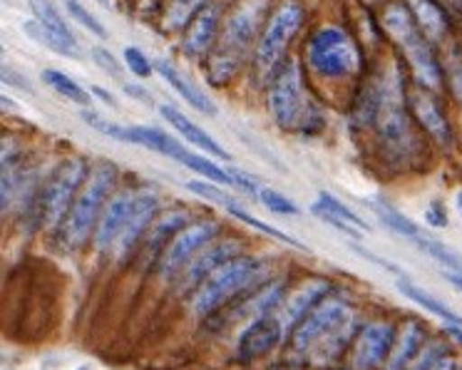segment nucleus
Instances as JSON below:
<instances>
[{
    "instance_id": "1",
    "label": "nucleus",
    "mask_w": 462,
    "mask_h": 370,
    "mask_svg": "<svg viewBox=\"0 0 462 370\" xmlns=\"http://www.w3.org/2000/svg\"><path fill=\"white\" fill-rule=\"evenodd\" d=\"M356 328V313L343 299L323 296L291 330L293 353L311 365H331L348 348Z\"/></svg>"
},
{
    "instance_id": "2",
    "label": "nucleus",
    "mask_w": 462,
    "mask_h": 370,
    "mask_svg": "<svg viewBox=\"0 0 462 370\" xmlns=\"http://www.w3.org/2000/svg\"><path fill=\"white\" fill-rule=\"evenodd\" d=\"M263 13H266L263 0H246L226 18V25L214 42L209 55L207 75L211 78V82H217V85L229 82L236 72L242 70Z\"/></svg>"
},
{
    "instance_id": "3",
    "label": "nucleus",
    "mask_w": 462,
    "mask_h": 370,
    "mask_svg": "<svg viewBox=\"0 0 462 370\" xmlns=\"http://www.w3.org/2000/svg\"><path fill=\"white\" fill-rule=\"evenodd\" d=\"M117 181V170L110 162H97L88 174V180L82 184L78 199L72 201L68 217L60 224V241L65 249H80L90 241V234H95L97 224H100L102 211H105V201L110 197Z\"/></svg>"
},
{
    "instance_id": "4",
    "label": "nucleus",
    "mask_w": 462,
    "mask_h": 370,
    "mask_svg": "<svg viewBox=\"0 0 462 370\" xmlns=\"http://www.w3.org/2000/svg\"><path fill=\"white\" fill-rule=\"evenodd\" d=\"M383 25H385V31H388V35H391L393 41L398 42V48L405 52L415 82L430 92L440 90V62L435 60L430 41L420 32L418 23L412 18L411 8H408V5H401V3L391 5V8L385 11V15H383Z\"/></svg>"
},
{
    "instance_id": "5",
    "label": "nucleus",
    "mask_w": 462,
    "mask_h": 370,
    "mask_svg": "<svg viewBox=\"0 0 462 370\" xmlns=\"http://www.w3.org/2000/svg\"><path fill=\"white\" fill-rule=\"evenodd\" d=\"M263 271H266L263 261L254 259V256H236V259L226 261L194 291L191 310L201 319L217 313L236 296H242L244 291H252L263 276Z\"/></svg>"
},
{
    "instance_id": "6",
    "label": "nucleus",
    "mask_w": 462,
    "mask_h": 370,
    "mask_svg": "<svg viewBox=\"0 0 462 370\" xmlns=\"http://www.w3.org/2000/svg\"><path fill=\"white\" fill-rule=\"evenodd\" d=\"M303 25V11L299 3L286 0L276 11L269 15L266 28H263L262 38L256 42V55H254V65H256V75L259 80H273L276 72L282 70L283 55L286 48L291 45L296 32Z\"/></svg>"
},
{
    "instance_id": "7",
    "label": "nucleus",
    "mask_w": 462,
    "mask_h": 370,
    "mask_svg": "<svg viewBox=\"0 0 462 370\" xmlns=\"http://www.w3.org/2000/svg\"><path fill=\"white\" fill-rule=\"evenodd\" d=\"M269 105H272L273 120L282 130L306 132L311 122H319L311 97H306V90H303L301 70L293 60L283 62L282 70L276 72V78L272 80Z\"/></svg>"
},
{
    "instance_id": "8",
    "label": "nucleus",
    "mask_w": 462,
    "mask_h": 370,
    "mask_svg": "<svg viewBox=\"0 0 462 370\" xmlns=\"http://www.w3.org/2000/svg\"><path fill=\"white\" fill-rule=\"evenodd\" d=\"M306 60L316 75L326 80H338L361 68V52L348 32L336 25H326L311 35L306 45Z\"/></svg>"
},
{
    "instance_id": "9",
    "label": "nucleus",
    "mask_w": 462,
    "mask_h": 370,
    "mask_svg": "<svg viewBox=\"0 0 462 370\" xmlns=\"http://www.w3.org/2000/svg\"><path fill=\"white\" fill-rule=\"evenodd\" d=\"M88 174H90V170L80 157L65 160L58 170L52 171L41 194V221L48 229H55L65 221L72 201L78 199L82 184L88 180Z\"/></svg>"
},
{
    "instance_id": "10",
    "label": "nucleus",
    "mask_w": 462,
    "mask_h": 370,
    "mask_svg": "<svg viewBox=\"0 0 462 370\" xmlns=\"http://www.w3.org/2000/svg\"><path fill=\"white\" fill-rule=\"evenodd\" d=\"M217 234H219V227L214 221H194L189 227H184L170 241V246L162 251L160 261H157V276L164 281L180 276L181 271L189 266V261L209 246V241Z\"/></svg>"
},
{
    "instance_id": "11",
    "label": "nucleus",
    "mask_w": 462,
    "mask_h": 370,
    "mask_svg": "<svg viewBox=\"0 0 462 370\" xmlns=\"http://www.w3.org/2000/svg\"><path fill=\"white\" fill-rule=\"evenodd\" d=\"M371 207H373V211L381 217L383 224H385L388 229H393L395 234H401L402 239L411 241L412 246H418L422 254H428L430 259H435L438 264H442L445 269L462 271V256L457 254V251H452L450 246H445L442 241H438L435 236H430V234H425V231H422L420 227L415 224V221L408 219V217H405V214H401V211L395 209V207L385 204V201H373Z\"/></svg>"
},
{
    "instance_id": "12",
    "label": "nucleus",
    "mask_w": 462,
    "mask_h": 370,
    "mask_svg": "<svg viewBox=\"0 0 462 370\" xmlns=\"http://www.w3.org/2000/svg\"><path fill=\"white\" fill-rule=\"evenodd\" d=\"M31 11L35 21L25 25V31L32 32L42 45H48L52 52H58L62 58H72V60L80 58L78 38L72 35L70 25L55 8L52 0H31Z\"/></svg>"
},
{
    "instance_id": "13",
    "label": "nucleus",
    "mask_w": 462,
    "mask_h": 370,
    "mask_svg": "<svg viewBox=\"0 0 462 370\" xmlns=\"http://www.w3.org/2000/svg\"><path fill=\"white\" fill-rule=\"evenodd\" d=\"M393 343H395V328L391 323H368L363 326L361 333L356 336L351 353L353 370H373L381 365L383 360L391 356Z\"/></svg>"
},
{
    "instance_id": "14",
    "label": "nucleus",
    "mask_w": 462,
    "mask_h": 370,
    "mask_svg": "<svg viewBox=\"0 0 462 370\" xmlns=\"http://www.w3.org/2000/svg\"><path fill=\"white\" fill-rule=\"evenodd\" d=\"M405 102H408V107H411L412 117L420 122L422 130L428 132L438 144L448 147L452 142V130L450 125H448V117H445L442 107L438 105V100L432 97V92L425 90V88H420V85L415 82V85H411V88L405 90Z\"/></svg>"
},
{
    "instance_id": "15",
    "label": "nucleus",
    "mask_w": 462,
    "mask_h": 370,
    "mask_svg": "<svg viewBox=\"0 0 462 370\" xmlns=\"http://www.w3.org/2000/svg\"><path fill=\"white\" fill-rule=\"evenodd\" d=\"M239 251H242V246H239L236 241H219V244H214L209 249H204L199 256H194V259L189 261L187 269L181 271L180 291L187 293L189 289H199L201 283L209 279L214 271L221 269L226 261L236 259Z\"/></svg>"
},
{
    "instance_id": "16",
    "label": "nucleus",
    "mask_w": 462,
    "mask_h": 370,
    "mask_svg": "<svg viewBox=\"0 0 462 370\" xmlns=\"http://www.w3.org/2000/svg\"><path fill=\"white\" fill-rule=\"evenodd\" d=\"M283 326L282 320L276 316H262V319H254L246 330L242 333V338L236 343V356L242 360H254L262 358L266 353H272L279 343H282Z\"/></svg>"
},
{
    "instance_id": "17",
    "label": "nucleus",
    "mask_w": 462,
    "mask_h": 370,
    "mask_svg": "<svg viewBox=\"0 0 462 370\" xmlns=\"http://www.w3.org/2000/svg\"><path fill=\"white\" fill-rule=\"evenodd\" d=\"M134 194H137V191H125V194H117V197L105 207V211H102V217H100V224H97V229H95V234H92L95 249L110 251L117 246L122 231H125L127 221H130Z\"/></svg>"
},
{
    "instance_id": "18",
    "label": "nucleus",
    "mask_w": 462,
    "mask_h": 370,
    "mask_svg": "<svg viewBox=\"0 0 462 370\" xmlns=\"http://www.w3.org/2000/svg\"><path fill=\"white\" fill-rule=\"evenodd\" d=\"M328 291H331V286H328L326 281H306V283H301L299 289L291 291V293L282 301V306H279V310H276L273 316L282 320L283 330H293L296 328V323H299V320H301L323 296H328Z\"/></svg>"
},
{
    "instance_id": "19",
    "label": "nucleus",
    "mask_w": 462,
    "mask_h": 370,
    "mask_svg": "<svg viewBox=\"0 0 462 370\" xmlns=\"http://www.w3.org/2000/svg\"><path fill=\"white\" fill-rule=\"evenodd\" d=\"M157 209H160V197H157V194H152V191H137V194H134L130 221H127V227H125V231H122L117 246H115V251H117V256H120V259L127 256V251H130L132 246L140 241L142 234L154 224Z\"/></svg>"
},
{
    "instance_id": "20",
    "label": "nucleus",
    "mask_w": 462,
    "mask_h": 370,
    "mask_svg": "<svg viewBox=\"0 0 462 370\" xmlns=\"http://www.w3.org/2000/svg\"><path fill=\"white\" fill-rule=\"evenodd\" d=\"M217 28H219V8L217 5H204L191 23L187 25V35H184V52L191 58H201L214 48V38H217Z\"/></svg>"
},
{
    "instance_id": "21",
    "label": "nucleus",
    "mask_w": 462,
    "mask_h": 370,
    "mask_svg": "<svg viewBox=\"0 0 462 370\" xmlns=\"http://www.w3.org/2000/svg\"><path fill=\"white\" fill-rule=\"evenodd\" d=\"M160 112H162V117L170 122L171 127L180 132L184 140H189V144L199 147L201 152H207V154H209V157H214V160H229V154H226V150L221 147L219 142L214 140L211 134H207V132L201 130L199 125H194L191 120H187V117H184V115L177 110V107L162 105Z\"/></svg>"
},
{
    "instance_id": "22",
    "label": "nucleus",
    "mask_w": 462,
    "mask_h": 370,
    "mask_svg": "<svg viewBox=\"0 0 462 370\" xmlns=\"http://www.w3.org/2000/svg\"><path fill=\"white\" fill-rule=\"evenodd\" d=\"M154 70L160 72L162 78L170 82L171 88L180 92L181 97L189 102L194 110L201 112V115H207V117H217V105H214V102H211L209 97H207V95L194 85V82L187 80V78H184L174 65H170L167 60H157L154 62Z\"/></svg>"
},
{
    "instance_id": "23",
    "label": "nucleus",
    "mask_w": 462,
    "mask_h": 370,
    "mask_svg": "<svg viewBox=\"0 0 462 370\" xmlns=\"http://www.w3.org/2000/svg\"><path fill=\"white\" fill-rule=\"evenodd\" d=\"M408 8H411L412 18H415L418 28L428 41H445V35L450 31V23H448V15L442 13V8L435 0H408Z\"/></svg>"
},
{
    "instance_id": "24",
    "label": "nucleus",
    "mask_w": 462,
    "mask_h": 370,
    "mask_svg": "<svg viewBox=\"0 0 462 370\" xmlns=\"http://www.w3.org/2000/svg\"><path fill=\"white\" fill-rule=\"evenodd\" d=\"M189 219L187 211H171L167 217H162L150 227V236H147V244H144V259H157L160 261L162 251L170 246V239H174L184 224Z\"/></svg>"
},
{
    "instance_id": "25",
    "label": "nucleus",
    "mask_w": 462,
    "mask_h": 370,
    "mask_svg": "<svg viewBox=\"0 0 462 370\" xmlns=\"http://www.w3.org/2000/svg\"><path fill=\"white\" fill-rule=\"evenodd\" d=\"M422 338H425V330L418 323H408L402 328L401 338H395V343H393L391 356H388V370L408 368V363H412L415 356H418V350H420Z\"/></svg>"
},
{
    "instance_id": "26",
    "label": "nucleus",
    "mask_w": 462,
    "mask_h": 370,
    "mask_svg": "<svg viewBox=\"0 0 462 370\" xmlns=\"http://www.w3.org/2000/svg\"><path fill=\"white\" fill-rule=\"evenodd\" d=\"M395 286H398V291H401L405 299H411L412 303L422 306V309L428 310V313H432V316H438V319H442L445 323H450V326H462V319L455 313V310L448 309L440 299L430 296V293H428V291H422L420 286H415V283H411V281H405V279L395 281Z\"/></svg>"
},
{
    "instance_id": "27",
    "label": "nucleus",
    "mask_w": 462,
    "mask_h": 370,
    "mask_svg": "<svg viewBox=\"0 0 462 370\" xmlns=\"http://www.w3.org/2000/svg\"><path fill=\"white\" fill-rule=\"evenodd\" d=\"M42 80H45V85H51L52 90L58 92V95H62L65 100L78 102V105H82V107H90V102H92L90 92L85 90V88H80V85L72 80V78H68L65 72L42 70Z\"/></svg>"
},
{
    "instance_id": "28",
    "label": "nucleus",
    "mask_w": 462,
    "mask_h": 370,
    "mask_svg": "<svg viewBox=\"0 0 462 370\" xmlns=\"http://www.w3.org/2000/svg\"><path fill=\"white\" fill-rule=\"evenodd\" d=\"M207 5V0H170L167 11H164V21L162 25L167 31H180L184 25H189L191 18L197 15Z\"/></svg>"
},
{
    "instance_id": "29",
    "label": "nucleus",
    "mask_w": 462,
    "mask_h": 370,
    "mask_svg": "<svg viewBox=\"0 0 462 370\" xmlns=\"http://www.w3.org/2000/svg\"><path fill=\"white\" fill-rule=\"evenodd\" d=\"M316 207H321V209H326L328 214H333V217H338V219L348 221V224H353L356 229H361V231L368 229V224H365V221H363L361 217L356 214V211L348 209V207H346L341 199H336V197H333V194H328V191H321V194H319Z\"/></svg>"
},
{
    "instance_id": "30",
    "label": "nucleus",
    "mask_w": 462,
    "mask_h": 370,
    "mask_svg": "<svg viewBox=\"0 0 462 370\" xmlns=\"http://www.w3.org/2000/svg\"><path fill=\"white\" fill-rule=\"evenodd\" d=\"M65 8H68V13H70L72 21L80 23L82 28H88L92 35H97V38H105V35H107L105 25H102V23L97 21V18L85 8V5H82L80 0H65Z\"/></svg>"
},
{
    "instance_id": "31",
    "label": "nucleus",
    "mask_w": 462,
    "mask_h": 370,
    "mask_svg": "<svg viewBox=\"0 0 462 370\" xmlns=\"http://www.w3.org/2000/svg\"><path fill=\"white\" fill-rule=\"evenodd\" d=\"M184 187H187L189 191H194V194L204 197V199L217 201V204H224L226 209H229V207H234V199H231V194H226V191L221 190V184H217V181H209V180L187 181Z\"/></svg>"
},
{
    "instance_id": "32",
    "label": "nucleus",
    "mask_w": 462,
    "mask_h": 370,
    "mask_svg": "<svg viewBox=\"0 0 462 370\" xmlns=\"http://www.w3.org/2000/svg\"><path fill=\"white\" fill-rule=\"evenodd\" d=\"M229 211L234 214V217H236V219H242L244 224H249V227H256V229L263 231V234H269V236H273V239L283 241V244H291V246H296V249H306L301 241L291 239L289 234H283V231L273 229V227H269V224H263V221H259L256 217H252V214H246V211H242L239 207H229Z\"/></svg>"
},
{
    "instance_id": "33",
    "label": "nucleus",
    "mask_w": 462,
    "mask_h": 370,
    "mask_svg": "<svg viewBox=\"0 0 462 370\" xmlns=\"http://www.w3.org/2000/svg\"><path fill=\"white\" fill-rule=\"evenodd\" d=\"M259 199L269 211L273 214H286V217H293V214H299V207L293 204L289 197H283L282 191L276 190H262L259 191Z\"/></svg>"
},
{
    "instance_id": "34",
    "label": "nucleus",
    "mask_w": 462,
    "mask_h": 370,
    "mask_svg": "<svg viewBox=\"0 0 462 370\" xmlns=\"http://www.w3.org/2000/svg\"><path fill=\"white\" fill-rule=\"evenodd\" d=\"M125 62H127V68H130L137 78H150L152 75V62L144 58V52L137 51V48H125Z\"/></svg>"
},
{
    "instance_id": "35",
    "label": "nucleus",
    "mask_w": 462,
    "mask_h": 370,
    "mask_svg": "<svg viewBox=\"0 0 462 370\" xmlns=\"http://www.w3.org/2000/svg\"><path fill=\"white\" fill-rule=\"evenodd\" d=\"M92 60H95L97 68H102V70L107 72V75H112V78H117V80L122 78L120 60H117L110 51H105V48H92Z\"/></svg>"
},
{
    "instance_id": "36",
    "label": "nucleus",
    "mask_w": 462,
    "mask_h": 370,
    "mask_svg": "<svg viewBox=\"0 0 462 370\" xmlns=\"http://www.w3.org/2000/svg\"><path fill=\"white\" fill-rule=\"evenodd\" d=\"M313 214H316L319 219L326 221V224H333V227H336L338 231H343V234H348L351 239H361V229H356L353 224L338 219V217H333V214H328V211L321 209V207H316V204H313Z\"/></svg>"
},
{
    "instance_id": "37",
    "label": "nucleus",
    "mask_w": 462,
    "mask_h": 370,
    "mask_svg": "<svg viewBox=\"0 0 462 370\" xmlns=\"http://www.w3.org/2000/svg\"><path fill=\"white\" fill-rule=\"evenodd\" d=\"M448 78H450V90L462 102V58L460 52H452L448 62Z\"/></svg>"
},
{
    "instance_id": "38",
    "label": "nucleus",
    "mask_w": 462,
    "mask_h": 370,
    "mask_svg": "<svg viewBox=\"0 0 462 370\" xmlns=\"http://www.w3.org/2000/svg\"><path fill=\"white\" fill-rule=\"evenodd\" d=\"M425 219H428V224L435 227V229H445V227H448V211H445V207H442L440 201H432L430 207L425 209Z\"/></svg>"
},
{
    "instance_id": "39",
    "label": "nucleus",
    "mask_w": 462,
    "mask_h": 370,
    "mask_svg": "<svg viewBox=\"0 0 462 370\" xmlns=\"http://www.w3.org/2000/svg\"><path fill=\"white\" fill-rule=\"evenodd\" d=\"M122 90H125V95H130V97L144 102V105L152 100L150 92L144 90V88H140V85H127V82H125V85H122Z\"/></svg>"
},
{
    "instance_id": "40",
    "label": "nucleus",
    "mask_w": 462,
    "mask_h": 370,
    "mask_svg": "<svg viewBox=\"0 0 462 370\" xmlns=\"http://www.w3.org/2000/svg\"><path fill=\"white\" fill-rule=\"evenodd\" d=\"M445 279L450 281L452 286L457 291H462V271H450V269H445Z\"/></svg>"
},
{
    "instance_id": "41",
    "label": "nucleus",
    "mask_w": 462,
    "mask_h": 370,
    "mask_svg": "<svg viewBox=\"0 0 462 370\" xmlns=\"http://www.w3.org/2000/svg\"><path fill=\"white\" fill-rule=\"evenodd\" d=\"M92 92H95L97 97H102V102H107V105H112V107H117V102H115V97H112L107 90H102V88H92Z\"/></svg>"
},
{
    "instance_id": "42",
    "label": "nucleus",
    "mask_w": 462,
    "mask_h": 370,
    "mask_svg": "<svg viewBox=\"0 0 462 370\" xmlns=\"http://www.w3.org/2000/svg\"><path fill=\"white\" fill-rule=\"evenodd\" d=\"M448 330H450L452 338H457L462 343V326H450V328H448Z\"/></svg>"
},
{
    "instance_id": "43",
    "label": "nucleus",
    "mask_w": 462,
    "mask_h": 370,
    "mask_svg": "<svg viewBox=\"0 0 462 370\" xmlns=\"http://www.w3.org/2000/svg\"><path fill=\"white\" fill-rule=\"evenodd\" d=\"M457 209L462 211V194H460V197H457Z\"/></svg>"
},
{
    "instance_id": "44",
    "label": "nucleus",
    "mask_w": 462,
    "mask_h": 370,
    "mask_svg": "<svg viewBox=\"0 0 462 370\" xmlns=\"http://www.w3.org/2000/svg\"><path fill=\"white\" fill-rule=\"evenodd\" d=\"M273 370H289V368H282V365H276V368H273Z\"/></svg>"
}]
</instances>
